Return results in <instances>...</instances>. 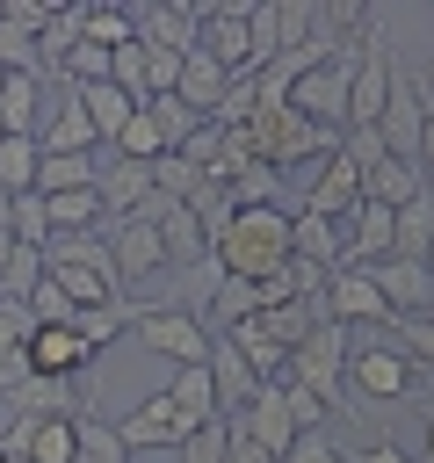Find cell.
I'll list each match as a JSON object with an SVG mask.
<instances>
[{"label": "cell", "mask_w": 434, "mask_h": 463, "mask_svg": "<svg viewBox=\"0 0 434 463\" xmlns=\"http://www.w3.org/2000/svg\"><path fill=\"white\" fill-rule=\"evenodd\" d=\"M210 311H217V326H239V318H253V311H260V289H253V282H239V275H224V282H217V297H210Z\"/></svg>", "instance_id": "cell-35"}, {"label": "cell", "mask_w": 434, "mask_h": 463, "mask_svg": "<svg viewBox=\"0 0 434 463\" xmlns=\"http://www.w3.org/2000/svg\"><path fill=\"white\" fill-rule=\"evenodd\" d=\"M36 145H43V152H94L101 137L87 130V116H80V101L65 94V109H58V116H51L43 130H36Z\"/></svg>", "instance_id": "cell-30"}, {"label": "cell", "mask_w": 434, "mask_h": 463, "mask_svg": "<svg viewBox=\"0 0 434 463\" xmlns=\"http://www.w3.org/2000/svg\"><path fill=\"white\" fill-rule=\"evenodd\" d=\"M137 29H130V0H101V7H80V43H94V51H116V43H130Z\"/></svg>", "instance_id": "cell-26"}, {"label": "cell", "mask_w": 434, "mask_h": 463, "mask_svg": "<svg viewBox=\"0 0 434 463\" xmlns=\"http://www.w3.org/2000/svg\"><path fill=\"white\" fill-rule=\"evenodd\" d=\"M362 195L369 203H383V210H405L412 195H427V166L420 159H376V166H362Z\"/></svg>", "instance_id": "cell-14"}, {"label": "cell", "mask_w": 434, "mask_h": 463, "mask_svg": "<svg viewBox=\"0 0 434 463\" xmlns=\"http://www.w3.org/2000/svg\"><path fill=\"white\" fill-rule=\"evenodd\" d=\"M347 391L369 398V405H391V398L420 391V369H412V354L398 340H354L347 347Z\"/></svg>", "instance_id": "cell-4"}, {"label": "cell", "mask_w": 434, "mask_h": 463, "mask_svg": "<svg viewBox=\"0 0 434 463\" xmlns=\"http://www.w3.org/2000/svg\"><path fill=\"white\" fill-rule=\"evenodd\" d=\"M318 36V7L311 0H275V58L282 51H304Z\"/></svg>", "instance_id": "cell-31"}, {"label": "cell", "mask_w": 434, "mask_h": 463, "mask_svg": "<svg viewBox=\"0 0 434 463\" xmlns=\"http://www.w3.org/2000/svg\"><path fill=\"white\" fill-rule=\"evenodd\" d=\"M210 383H217V412H224V420H231V412H246V398L260 391V376L246 369V354H239L224 333L210 340Z\"/></svg>", "instance_id": "cell-16"}, {"label": "cell", "mask_w": 434, "mask_h": 463, "mask_svg": "<svg viewBox=\"0 0 434 463\" xmlns=\"http://www.w3.org/2000/svg\"><path fill=\"white\" fill-rule=\"evenodd\" d=\"M145 116L159 123V137H166V152H181V145L195 137V123H203V116H195V109H188L181 94H159V101H145Z\"/></svg>", "instance_id": "cell-32"}, {"label": "cell", "mask_w": 434, "mask_h": 463, "mask_svg": "<svg viewBox=\"0 0 434 463\" xmlns=\"http://www.w3.org/2000/svg\"><path fill=\"white\" fill-rule=\"evenodd\" d=\"M65 94L80 101V116H87V130H94V137H116V130L137 116V101H130L116 80H94V87H65Z\"/></svg>", "instance_id": "cell-20"}, {"label": "cell", "mask_w": 434, "mask_h": 463, "mask_svg": "<svg viewBox=\"0 0 434 463\" xmlns=\"http://www.w3.org/2000/svg\"><path fill=\"white\" fill-rule=\"evenodd\" d=\"M347 347H354V333L347 326H311L297 347H289V376L326 405V412H347Z\"/></svg>", "instance_id": "cell-2"}, {"label": "cell", "mask_w": 434, "mask_h": 463, "mask_svg": "<svg viewBox=\"0 0 434 463\" xmlns=\"http://www.w3.org/2000/svg\"><path fill=\"white\" fill-rule=\"evenodd\" d=\"M72 43H80V7H72V0H51V14H43V29H36V65H43V72L65 65Z\"/></svg>", "instance_id": "cell-24"}, {"label": "cell", "mask_w": 434, "mask_h": 463, "mask_svg": "<svg viewBox=\"0 0 434 463\" xmlns=\"http://www.w3.org/2000/svg\"><path fill=\"white\" fill-rule=\"evenodd\" d=\"M116 434H123V449H181L195 427L174 412V398H166V391H152V398H137V412H123V420H116Z\"/></svg>", "instance_id": "cell-10"}, {"label": "cell", "mask_w": 434, "mask_h": 463, "mask_svg": "<svg viewBox=\"0 0 434 463\" xmlns=\"http://www.w3.org/2000/svg\"><path fill=\"white\" fill-rule=\"evenodd\" d=\"M0 456H7V449H0Z\"/></svg>", "instance_id": "cell-49"}, {"label": "cell", "mask_w": 434, "mask_h": 463, "mask_svg": "<svg viewBox=\"0 0 434 463\" xmlns=\"http://www.w3.org/2000/svg\"><path fill=\"white\" fill-rule=\"evenodd\" d=\"M369 275H376L391 318H420V311H434V275H427V260H398V253H391V260H376Z\"/></svg>", "instance_id": "cell-11"}, {"label": "cell", "mask_w": 434, "mask_h": 463, "mask_svg": "<svg viewBox=\"0 0 434 463\" xmlns=\"http://www.w3.org/2000/svg\"><path fill=\"white\" fill-rule=\"evenodd\" d=\"M0 130L7 137H36L43 130V72H7L0 80Z\"/></svg>", "instance_id": "cell-17"}, {"label": "cell", "mask_w": 434, "mask_h": 463, "mask_svg": "<svg viewBox=\"0 0 434 463\" xmlns=\"http://www.w3.org/2000/svg\"><path fill=\"white\" fill-rule=\"evenodd\" d=\"M391 232H398V246H391L398 260H427L434 253V188L412 195L405 210H391Z\"/></svg>", "instance_id": "cell-21"}, {"label": "cell", "mask_w": 434, "mask_h": 463, "mask_svg": "<svg viewBox=\"0 0 434 463\" xmlns=\"http://www.w3.org/2000/svg\"><path fill=\"white\" fill-rule=\"evenodd\" d=\"M427 275H434V253H427Z\"/></svg>", "instance_id": "cell-46"}, {"label": "cell", "mask_w": 434, "mask_h": 463, "mask_svg": "<svg viewBox=\"0 0 434 463\" xmlns=\"http://www.w3.org/2000/svg\"><path fill=\"white\" fill-rule=\"evenodd\" d=\"M166 398H174V412H181L188 427H203V420H224V412H217V383H210V362H195V369H174Z\"/></svg>", "instance_id": "cell-23"}, {"label": "cell", "mask_w": 434, "mask_h": 463, "mask_svg": "<svg viewBox=\"0 0 434 463\" xmlns=\"http://www.w3.org/2000/svg\"><path fill=\"white\" fill-rule=\"evenodd\" d=\"M326 318L347 326V333H362V326H391V304H383V289H376L369 268H333L326 275Z\"/></svg>", "instance_id": "cell-7"}, {"label": "cell", "mask_w": 434, "mask_h": 463, "mask_svg": "<svg viewBox=\"0 0 434 463\" xmlns=\"http://www.w3.org/2000/svg\"><path fill=\"white\" fill-rule=\"evenodd\" d=\"M36 166H43V145L36 137H0V195H29L36 188Z\"/></svg>", "instance_id": "cell-28"}, {"label": "cell", "mask_w": 434, "mask_h": 463, "mask_svg": "<svg viewBox=\"0 0 434 463\" xmlns=\"http://www.w3.org/2000/svg\"><path fill=\"white\" fill-rule=\"evenodd\" d=\"M420 420H427V456L420 463H434V412H420Z\"/></svg>", "instance_id": "cell-41"}, {"label": "cell", "mask_w": 434, "mask_h": 463, "mask_svg": "<svg viewBox=\"0 0 434 463\" xmlns=\"http://www.w3.org/2000/svg\"><path fill=\"white\" fill-rule=\"evenodd\" d=\"M7 253H14V232H0V268H7Z\"/></svg>", "instance_id": "cell-43"}, {"label": "cell", "mask_w": 434, "mask_h": 463, "mask_svg": "<svg viewBox=\"0 0 434 463\" xmlns=\"http://www.w3.org/2000/svg\"><path fill=\"white\" fill-rule=\"evenodd\" d=\"M224 87H231V65H217L203 43L181 58V80H174V94L195 109V116H217V101H224Z\"/></svg>", "instance_id": "cell-15"}, {"label": "cell", "mask_w": 434, "mask_h": 463, "mask_svg": "<svg viewBox=\"0 0 434 463\" xmlns=\"http://www.w3.org/2000/svg\"><path fill=\"white\" fill-rule=\"evenodd\" d=\"M22 354H29V376H80L87 369V347L72 340V326H36Z\"/></svg>", "instance_id": "cell-19"}, {"label": "cell", "mask_w": 434, "mask_h": 463, "mask_svg": "<svg viewBox=\"0 0 434 463\" xmlns=\"http://www.w3.org/2000/svg\"><path fill=\"white\" fill-rule=\"evenodd\" d=\"M14 383H29V354H0V398H7Z\"/></svg>", "instance_id": "cell-40"}, {"label": "cell", "mask_w": 434, "mask_h": 463, "mask_svg": "<svg viewBox=\"0 0 434 463\" xmlns=\"http://www.w3.org/2000/svg\"><path fill=\"white\" fill-rule=\"evenodd\" d=\"M340 246H347V232H340L333 217H318V210H297V217H289V253H297V260H311V268L333 275V268H340Z\"/></svg>", "instance_id": "cell-18"}, {"label": "cell", "mask_w": 434, "mask_h": 463, "mask_svg": "<svg viewBox=\"0 0 434 463\" xmlns=\"http://www.w3.org/2000/svg\"><path fill=\"white\" fill-rule=\"evenodd\" d=\"M130 340H137L145 354H166L174 369L210 362V333H203V318L181 311V304H137V297H130Z\"/></svg>", "instance_id": "cell-3"}, {"label": "cell", "mask_w": 434, "mask_h": 463, "mask_svg": "<svg viewBox=\"0 0 434 463\" xmlns=\"http://www.w3.org/2000/svg\"><path fill=\"white\" fill-rule=\"evenodd\" d=\"M224 456H231V420H203L181 441V463H224Z\"/></svg>", "instance_id": "cell-36"}, {"label": "cell", "mask_w": 434, "mask_h": 463, "mask_svg": "<svg viewBox=\"0 0 434 463\" xmlns=\"http://www.w3.org/2000/svg\"><path fill=\"white\" fill-rule=\"evenodd\" d=\"M123 333H130V297H123V304H94V311H72V340L87 347V362H94V354H108Z\"/></svg>", "instance_id": "cell-22"}, {"label": "cell", "mask_w": 434, "mask_h": 463, "mask_svg": "<svg viewBox=\"0 0 434 463\" xmlns=\"http://www.w3.org/2000/svg\"><path fill=\"white\" fill-rule=\"evenodd\" d=\"M0 137H7V130H0Z\"/></svg>", "instance_id": "cell-48"}, {"label": "cell", "mask_w": 434, "mask_h": 463, "mask_svg": "<svg viewBox=\"0 0 434 463\" xmlns=\"http://www.w3.org/2000/svg\"><path fill=\"white\" fill-rule=\"evenodd\" d=\"M217 268L239 275V282H268L282 260H289V217L275 203H253V210H231V224L210 239Z\"/></svg>", "instance_id": "cell-1"}, {"label": "cell", "mask_w": 434, "mask_h": 463, "mask_svg": "<svg viewBox=\"0 0 434 463\" xmlns=\"http://www.w3.org/2000/svg\"><path fill=\"white\" fill-rule=\"evenodd\" d=\"M203 51L231 72H253V51H246V0H217L203 14Z\"/></svg>", "instance_id": "cell-13"}, {"label": "cell", "mask_w": 434, "mask_h": 463, "mask_svg": "<svg viewBox=\"0 0 434 463\" xmlns=\"http://www.w3.org/2000/svg\"><path fill=\"white\" fill-rule=\"evenodd\" d=\"M420 123H427V80L405 72V65H391V101H383V116H376L383 152H391V159H420Z\"/></svg>", "instance_id": "cell-5"}, {"label": "cell", "mask_w": 434, "mask_h": 463, "mask_svg": "<svg viewBox=\"0 0 434 463\" xmlns=\"http://www.w3.org/2000/svg\"><path fill=\"white\" fill-rule=\"evenodd\" d=\"M94 152H43L36 166V195H72V188H94Z\"/></svg>", "instance_id": "cell-25"}, {"label": "cell", "mask_w": 434, "mask_h": 463, "mask_svg": "<svg viewBox=\"0 0 434 463\" xmlns=\"http://www.w3.org/2000/svg\"><path fill=\"white\" fill-rule=\"evenodd\" d=\"M282 463H347V449H340V441H333V434L318 427V434H297Z\"/></svg>", "instance_id": "cell-38"}, {"label": "cell", "mask_w": 434, "mask_h": 463, "mask_svg": "<svg viewBox=\"0 0 434 463\" xmlns=\"http://www.w3.org/2000/svg\"><path fill=\"white\" fill-rule=\"evenodd\" d=\"M0 463H29V456H0Z\"/></svg>", "instance_id": "cell-45"}, {"label": "cell", "mask_w": 434, "mask_h": 463, "mask_svg": "<svg viewBox=\"0 0 434 463\" xmlns=\"http://www.w3.org/2000/svg\"><path fill=\"white\" fill-rule=\"evenodd\" d=\"M427 188H434V174H427Z\"/></svg>", "instance_id": "cell-47"}, {"label": "cell", "mask_w": 434, "mask_h": 463, "mask_svg": "<svg viewBox=\"0 0 434 463\" xmlns=\"http://www.w3.org/2000/svg\"><path fill=\"white\" fill-rule=\"evenodd\" d=\"M246 51H253V72L275 58V0H246Z\"/></svg>", "instance_id": "cell-37"}, {"label": "cell", "mask_w": 434, "mask_h": 463, "mask_svg": "<svg viewBox=\"0 0 434 463\" xmlns=\"http://www.w3.org/2000/svg\"><path fill=\"white\" fill-rule=\"evenodd\" d=\"M391 340L412 354V369L434 376V311H420V318H391Z\"/></svg>", "instance_id": "cell-34"}, {"label": "cell", "mask_w": 434, "mask_h": 463, "mask_svg": "<svg viewBox=\"0 0 434 463\" xmlns=\"http://www.w3.org/2000/svg\"><path fill=\"white\" fill-rule=\"evenodd\" d=\"M43 210H51V239H65V232H101V195H94V188L43 195Z\"/></svg>", "instance_id": "cell-27"}, {"label": "cell", "mask_w": 434, "mask_h": 463, "mask_svg": "<svg viewBox=\"0 0 434 463\" xmlns=\"http://www.w3.org/2000/svg\"><path fill=\"white\" fill-rule=\"evenodd\" d=\"M420 405H427V412H434V376H420Z\"/></svg>", "instance_id": "cell-42"}, {"label": "cell", "mask_w": 434, "mask_h": 463, "mask_svg": "<svg viewBox=\"0 0 434 463\" xmlns=\"http://www.w3.org/2000/svg\"><path fill=\"white\" fill-rule=\"evenodd\" d=\"M108 253H116L123 289L145 282V275H159V268H174V260H166V239H159L152 217H123V224H108Z\"/></svg>", "instance_id": "cell-8"}, {"label": "cell", "mask_w": 434, "mask_h": 463, "mask_svg": "<svg viewBox=\"0 0 434 463\" xmlns=\"http://www.w3.org/2000/svg\"><path fill=\"white\" fill-rule=\"evenodd\" d=\"M203 14H210V7H195V0H130L137 43H159V51H174V58H188V51L203 43Z\"/></svg>", "instance_id": "cell-6"}, {"label": "cell", "mask_w": 434, "mask_h": 463, "mask_svg": "<svg viewBox=\"0 0 434 463\" xmlns=\"http://www.w3.org/2000/svg\"><path fill=\"white\" fill-rule=\"evenodd\" d=\"M231 420H239V427L260 441V456H275V463H282V456H289V441H297V420H289V405H282V391H275V383H260V391L246 398V412H231Z\"/></svg>", "instance_id": "cell-12"}, {"label": "cell", "mask_w": 434, "mask_h": 463, "mask_svg": "<svg viewBox=\"0 0 434 463\" xmlns=\"http://www.w3.org/2000/svg\"><path fill=\"white\" fill-rule=\"evenodd\" d=\"M7 232H14V246H51V210H43V195L29 188V195H14V210H7Z\"/></svg>", "instance_id": "cell-33"}, {"label": "cell", "mask_w": 434, "mask_h": 463, "mask_svg": "<svg viewBox=\"0 0 434 463\" xmlns=\"http://www.w3.org/2000/svg\"><path fill=\"white\" fill-rule=\"evenodd\" d=\"M72 441H80V463H130L116 420H101V412H80V420H72Z\"/></svg>", "instance_id": "cell-29"}, {"label": "cell", "mask_w": 434, "mask_h": 463, "mask_svg": "<svg viewBox=\"0 0 434 463\" xmlns=\"http://www.w3.org/2000/svg\"><path fill=\"white\" fill-rule=\"evenodd\" d=\"M420 80H427V87H434V58H427V65H420Z\"/></svg>", "instance_id": "cell-44"}, {"label": "cell", "mask_w": 434, "mask_h": 463, "mask_svg": "<svg viewBox=\"0 0 434 463\" xmlns=\"http://www.w3.org/2000/svg\"><path fill=\"white\" fill-rule=\"evenodd\" d=\"M354 203H362V166H354L347 152L318 159V166H311V181H304V210H318V217L347 224V210H354Z\"/></svg>", "instance_id": "cell-9"}, {"label": "cell", "mask_w": 434, "mask_h": 463, "mask_svg": "<svg viewBox=\"0 0 434 463\" xmlns=\"http://www.w3.org/2000/svg\"><path fill=\"white\" fill-rule=\"evenodd\" d=\"M347 463H412V456H405L398 441H383V434H376V441H362V449H347Z\"/></svg>", "instance_id": "cell-39"}]
</instances>
